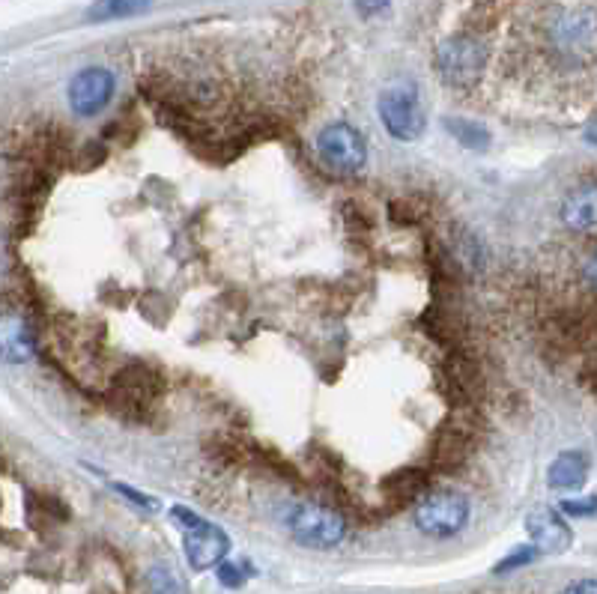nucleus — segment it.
<instances>
[{
  "label": "nucleus",
  "instance_id": "nucleus-2",
  "mask_svg": "<svg viewBox=\"0 0 597 594\" xmlns=\"http://www.w3.org/2000/svg\"><path fill=\"white\" fill-rule=\"evenodd\" d=\"M171 517L183 529V550L195 571H206V568H215L218 562H224V556L230 550V538L224 535V529H218L215 523L203 520L189 508H174Z\"/></svg>",
  "mask_w": 597,
  "mask_h": 594
},
{
  "label": "nucleus",
  "instance_id": "nucleus-15",
  "mask_svg": "<svg viewBox=\"0 0 597 594\" xmlns=\"http://www.w3.org/2000/svg\"><path fill=\"white\" fill-rule=\"evenodd\" d=\"M147 583H150V594H186L183 577L171 565H153L147 574Z\"/></svg>",
  "mask_w": 597,
  "mask_h": 594
},
{
  "label": "nucleus",
  "instance_id": "nucleus-4",
  "mask_svg": "<svg viewBox=\"0 0 597 594\" xmlns=\"http://www.w3.org/2000/svg\"><path fill=\"white\" fill-rule=\"evenodd\" d=\"M415 526L430 538H451L469 523V502L457 490H430L415 505Z\"/></svg>",
  "mask_w": 597,
  "mask_h": 594
},
{
  "label": "nucleus",
  "instance_id": "nucleus-14",
  "mask_svg": "<svg viewBox=\"0 0 597 594\" xmlns=\"http://www.w3.org/2000/svg\"><path fill=\"white\" fill-rule=\"evenodd\" d=\"M448 132L469 150H487L490 147V132L481 123L472 120H448Z\"/></svg>",
  "mask_w": 597,
  "mask_h": 594
},
{
  "label": "nucleus",
  "instance_id": "nucleus-11",
  "mask_svg": "<svg viewBox=\"0 0 597 594\" xmlns=\"http://www.w3.org/2000/svg\"><path fill=\"white\" fill-rule=\"evenodd\" d=\"M586 475H589V460L580 451H565L562 457H556V463L547 472L550 487L556 490H574L586 481Z\"/></svg>",
  "mask_w": 597,
  "mask_h": 594
},
{
  "label": "nucleus",
  "instance_id": "nucleus-8",
  "mask_svg": "<svg viewBox=\"0 0 597 594\" xmlns=\"http://www.w3.org/2000/svg\"><path fill=\"white\" fill-rule=\"evenodd\" d=\"M466 409H457L439 430L436 445H433V463L439 469H454L466 460V454L472 451V439H475V424L463 421Z\"/></svg>",
  "mask_w": 597,
  "mask_h": 594
},
{
  "label": "nucleus",
  "instance_id": "nucleus-16",
  "mask_svg": "<svg viewBox=\"0 0 597 594\" xmlns=\"http://www.w3.org/2000/svg\"><path fill=\"white\" fill-rule=\"evenodd\" d=\"M535 556H538L535 547H520V550H514V556H508L502 565H496V574H508V571H514V568H523V565H529Z\"/></svg>",
  "mask_w": 597,
  "mask_h": 594
},
{
  "label": "nucleus",
  "instance_id": "nucleus-20",
  "mask_svg": "<svg viewBox=\"0 0 597 594\" xmlns=\"http://www.w3.org/2000/svg\"><path fill=\"white\" fill-rule=\"evenodd\" d=\"M386 3H389V0H356V6H359L362 15H374V12L386 9Z\"/></svg>",
  "mask_w": 597,
  "mask_h": 594
},
{
  "label": "nucleus",
  "instance_id": "nucleus-9",
  "mask_svg": "<svg viewBox=\"0 0 597 594\" xmlns=\"http://www.w3.org/2000/svg\"><path fill=\"white\" fill-rule=\"evenodd\" d=\"M526 529H529V535H532L538 553H553V556H556V553H565V550L571 547V541H574L568 523H565L562 514L553 511V508H535V511L526 517Z\"/></svg>",
  "mask_w": 597,
  "mask_h": 594
},
{
  "label": "nucleus",
  "instance_id": "nucleus-6",
  "mask_svg": "<svg viewBox=\"0 0 597 594\" xmlns=\"http://www.w3.org/2000/svg\"><path fill=\"white\" fill-rule=\"evenodd\" d=\"M114 96V75L108 69L90 66L78 72L69 84V105L78 117H96Z\"/></svg>",
  "mask_w": 597,
  "mask_h": 594
},
{
  "label": "nucleus",
  "instance_id": "nucleus-13",
  "mask_svg": "<svg viewBox=\"0 0 597 594\" xmlns=\"http://www.w3.org/2000/svg\"><path fill=\"white\" fill-rule=\"evenodd\" d=\"M153 6V0H99L90 6V21H114V18H132Z\"/></svg>",
  "mask_w": 597,
  "mask_h": 594
},
{
  "label": "nucleus",
  "instance_id": "nucleus-7",
  "mask_svg": "<svg viewBox=\"0 0 597 594\" xmlns=\"http://www.w3.org/2000/svg\"><path fill=\"white\" fill-rule=\"evenodd\" d=\"M36 356V329L21 311H0V362L24 365Z\"/></svg>",
  "mask_w": 597,
  "mask_h": 594
},
{
  "label": "nucleus",
  "instance_id": "nucleus-1",
  "mask_svg": "<svg viewBox=\"0 0 597 594\" xmlns=\"http://www.w3.org/2000/svg\"><path fill=\"white\" fill-rule=\"evenodd\" d=\"M287 529L290 535L311 550H332L347 538V520L326 505L299 502L287 511Z\"/></svg>",
  "mask_w": 597,
  "mask_h": 594
},
{
  "label": "nucleus",
  "instance_id": "nucleus-5",
  "mask_svg": "<svg viewBox=\"0 0 597 594\" xmlns=\"http://www.w3.org/2000/svg\"><path fill=\"white\" fill-rule=\"evenodd\" d=\"M380 120L398 141H418L424 135L427 117L412 84H395L380 96Z\"/></svg>",
  "mask_w": 597,
  "mask_h": 594
},
{
  "label": "nucleus",
  "instance_id": "nucleus-3",
  "mask_svg": "<svg viewBox=\"0 0 597 594\" xmlns=\"http://www.w3.org/2000/svg\"><path fill=\"white\" fill-rule=\"evenodd\" d=\"M317 153L323 165L341 177H356L368 165V144L359 129L350 123H329L317 135Z\"/></svg>",
  "mask_w": 597,
  "mask_h": 594
},
{
  "label": "nucleus",
  "instance_id": "nucleus-10",
  "mask_svg": "<svg viewBox=\"0 0 597 594\" xmlns=\"http://www.w3.org/2000/svg\"><path fill=\"white\" fill-rule=\"evenodd\" d=\"M562 218L571 230L577 233H595L597 224V203H595V186L577 189L571 192L565 203H562Z\"/></svg>",
  "mask_w": 597,
  "mask_h": 594
},
{
  "label": "nucleus",
  "instance_id": "nucleus-19",
  "mask_svg": "<svg viewBox=\"0 0 597 594\" xmlns=\"http://www.w3.org/2000/svg\"><path fill=\"white\" fill-rule=\"evenodd\" d=\"M565 594H597V583L595 580H577L565 589Z\"/></svg>",
  "mask_w": 597,
  "mask_h": 594
},
{
  "label": "nucleus",
  "instance_id": "nucleus-17",
  "mask_svg": "<svg viewBox=\"0 0 597 594\" xmlns=\"http://www.w3.org/2000/svg\"><path fill=\"white\" fill-rule=\"evenodd\" d=\"M215 568H218V580H221V586H227V589H239V586L245 583V577H242V568H239V565H233V562H218Z\"/></svg>",
  "mask_w": 597,
  "mask_h": 594
},
{
  "label": "nucleus",
  "instance_id": "nucleus-18",
  "mask_svg": "<svg viewBox=\"0 0 597 594\" xmlns=\"http://www.w3.org/2000/svg\"><path fill=\"white\" fill-rule=\"evenodd\" d=\"M562 511L577 514V517H592V514H595V499H583V502H562Z\"/></svg>",
  "mask_w": 597,
  "mask_h": 594
},
{
  "label": "nucleus",
  "instance_id": "nucleus-12",
  "mask_svg": "<svg viewBox=\"0 0 597 594\" xmlns=\"http://www.w3.org/2000/svg\"><path fill=\"white\" fill-rule=\"evenodd\" d=\"M427 472L424 469H400L392 478H386L383 493L392 496V502H409V499H421V493L427 490Z\"/></svg>",
  "mask_w": 597,
  "mask_h": 594
}]
</instances>
